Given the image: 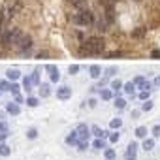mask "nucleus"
<instances>
[{"mask_svg":"<svg viewBox=\"0 0 160 160\" xmlns=\"http://www.w3.org/2000/svg\"><path fill=\"white\" fill-rule=\"evenodd\" d=\"M70 19H72L73 25H79V27H92L94 25V13L89 8L77 10L73 15H70Z\"/></svg>","mask_w":160,"mask_h":160,"instance_id":"obj_1","label":"nucleus"},{"mask_svg":"<svg viewBox=\"0 0 160 160\" xmlns=\"http://www.w3.org/2000/svg\"><path fill=\"white\" fill-rule=\"evenodd\" d=\"M104 156H106V160H115L117 158V151L113 147H106L104 149Z\"/></svg>","mask_w":160,"mask_h":160,"instance_id":"obj_18","label":"nucleus"},{"mask_svg":"<svg viewBox=\"0 0 160 160\" xmlns=\"http://www.w3.org/2000/svg\"><path fill=\"white\" fill-rule=\"evenodd\" d=\"M79 53H81L83 57H92V51L87 45V42H81V45H79Z\"/></svg>","mask_w":160,"mask_h":160,"instance_id":"obj_19","label":"nucleus"},{"mask_svg":"<svg viewBox=\"0 0 160 160\" xmlns=\"http://www.w3.org/2000/svg\"><path fill=\"white\" fill-rule=\"evenodd\" d=\"M19 10H21V2H15L13 6H10V8H8V17H10V19H12V17H15Z\"/></svg>","mask_w":160,"mask_h":160,"instance_id":"obj_20","label":"nucleus"},{"mask_svg":"<svg viewBox=\"0 0 160 160\" xmlns=\"http://www.w3.org/2000/svg\"><path fill=\"white\" fill-rule=\"evenodd\" d=\"M134 134H136V138H138V139H145V138H147V134H149V130H147V126H138Z\"/></svg>","mask_w":160,"mask_h":160,"instance_id":"obj_17","label":"nucleus"},{"mask_svg":"<svg viewBox=\"0 0 160 160\" xmlns=\"http://www.w3.org/2000/svg\"><path fill=\"white\" fill-rule=\"evenodd\" d=\"M151 136L156 139V138H160V124H154L152 128H151Z\"/></svg>","mask_w":160,"mask_h":160,"instance_id":"obj_37","label":"nucleus"},{"mask_svg":"<svg viewBox=\"0 0 160 160\" xmlns=\"http://www.w3.org/2000/svg\"><path fill=\"white\" fill-rule=\"evenodd\" d=\"M104 13H106V21L111 25V23L115 21V10H113V8H106V10H104Z\"/></svg>","mask_w":160,"mask_h":160,"instance_id":"obj_24","label":"nucleus"},{"mask_svg":"<svg viewBox=\"0 0 160 160\" xmlns=\"http://www.w3.org/2000/svg\"><path fill=\"white\" fill-rule=\"evenodd\" d=\"M13 102H17V104H25L27 100H25L21 94H13Z\"/></svg>","mask_w":160,"mask_h":160,"instance_id":"obj_48","label":"nucleus"},{"mask_svg":"<svg viewBox=\"0 0 160 160\" xmlns=\"http://www.w3.org/2000/svg\"><path fill=\"white\" fill-rule=\"evenodd\" d=\"M8 130H10V126H8V122H6V121H0V132H6V134H10Z\"/></svg>","mask_w":160,"mask_h":160,"instance_id":"obj_46","label":"nucleus"},{"mask_svg":"<svg viewBox=\"0 0 160 160\" xmlns=\"http://www.w3.org/2000/svg\"><path fill=\"white\" fill-rule=\"evenodd\" d=\"M19 77H21L19 70H8V79H10V81H17Z\"/></svg>","mask_w":160,"mask_h":160,"instance_id":"obj_29","label":"nucleus"},{"mask_svg":"<svg viewBox=\"0 0 160 160\" xmlns=\"http://www.w3.org/2000/svg\"><path fill=\"white\" fill-rule=\"evenodd\" d=\"M91 132H92V136H94V138H104V139H106V138H109V132L102 130L98 124H92V126H91Z\"/></svg>","mask_w":160,"mask_h":160,"instance_id":"obj_10","label":"nucleus"},{"mask_svg":"<svg viewBox=\"0 0 160 160\" xmlns=\"http://www.w3.org/2000/svg\"><path fill=\"white\" fill-rule=\"evenodd\" d=\"M77 134H79V141H91V126H87L85 122H81V124H77Z\"/></svg>","mask_w":160,"mask_h":160,"instance_id":"obj_4","label":"nucleus"},{"mask_svg":"<svg viewBox=\"0 0 160 160\" xmlns=\"http://www.w3.org/2000/svg\"><path fill=\"white\" fill-rule=\"evenodd\" d=\"M152 109V100H147L141 104V111H151Z\"/></svg>","mask_w":160,"mask_h":160,"instance_id":"obj_39","label":"nucleus"},{"mask_svg":"<svg viewBox=\"0 0 160 160\" xmlns=\"http://www.w3.org/2000/svg\"><path fill=\"white\" fill-rule=\"evenodd\" d=\"M19 40H21V30L19 28L6 30L2 36H0V43H2L6 49L8 47H13V45H19Z\"/></svg>","mask_w":160,"mask_h":160,"instance_id":"obj_2","label":"nucleus"},{"mask_svg":"<svg viewBox=\"0 0 160 160\" xmlns=\"http://www.w3.org/2000/svg\"><path fill=\"white\" fill-rule=\"evenodd\" d=\"M68 4L73 6V8H77V10H81V8L87 6V0H68Z\"/></svg>","mask_w":160,"mask_h":160,"instance_id":"obj_26","label":"nucleus"},{"mask_svg":"<svg viewBox=\"0 0 160 160\" xmlns=\"http://www.w3.org/2000/svg\"><path fill=\"white\" fill-rule=\"evenodd\" d=\"M47 55H49L47 51H40V53H38V58H47Z\"/></svg>","mask_w":160,"mask_h":160,"instance_id":"obj_53","label":"nucleus"},{"mask_svg":"<svg viewBox=\"0 0 160 160\" xmlns=\"http://www.w3.org/2000/svg\"><path fill=\"white\" fill-rule=\"evenodd\" d=\"M121 126H122V119L117 117V119H111V121H109V128H111V130H119Z\"/></svg>","mask_w":160,"mask_h":160,"instance_id":"obj_28","label":"nucleus"},{"mask_svg":"<svg viewBox=\"0 0 160 160\" xmlns=\"http://www.w3.org/2000/svg\"><path fill=\"white\" fill-rule=\"evenodd\" d=\"M89 75H91L92 79H100V75H102V68H100L98 64H92V66L89 68Z\"/></svg>","mask_w":160,"mask_h":160,"instance_id":"obj_12","label":"nucleus"},{"mask_svg":"<svg viewBox=\"0 0 160 160\" xmlns=\"http://www.w3.org/2000/svg\"><path fill=\"white\" fill-rule=\"evenodd\" d=\"M64 141H66L68 147H77V143H79V134H77V130H72V132L64 138Z\"/></svg>","mask_w":160,"mask_h":160,"instance_id":"obj_7","label":"nucleus"},{"mask_svg":"<svg viewBox=\"0 0 160 160\" xmlns=\"http://www.w3.org/2000/svg\"><path fill=\"white\" fill-rule=\"evenodd\" d=\"M19 51L21 53H25V51H28L30 47H32V38L30 36H21V40H19Z\"/></svg>","mask_w":160,"mask_h":160,"instance_id":"obj_8","label":"nucleus"},{"mask_svg":"<svg viewBox=\"0 0 160 160\" xmlns=\"http://www.w3.org/2000/svg\"><path fill=\"white\" fill-rule=\"evenodd\" d=\"M77 72H79V64H72V66L68 68V73H70V75H75Z\"/></svg>","mask_w":160,"mask_h":160,"instance_id":"obj_42","label":"nucleus"},{"mask_svg":"<svg viewBox=\"0 0 160 160\" xmlns=\"http://www.w3.org/2000/svg\"><path fill=\"white\" fill-rule=\"evenodd\" d=\"M152 87H160V75H156V77L152 79Z\"/></svg>","mask_w":160,"mask_h":160,"instance_id":"obj_51","label":"nucleus"},{"mask_svg":"<svg viewBox=\"0 0 160 160\" xmlns=\"http://www.w3.org/2000/svg\"><path fill=\"white\" fill-rule=\"evenodd\" d=\"M113 96H115V92H113L111 89H102V91H100V98H102V100H106V102H108V100H111Z\"/></svg>","mask_w":160,"mask_h":160,"instance_id":"obj_22","label":"nucleus"},{"mask_svg":"<svg viewBox=\"0 0 160 160\" xmlns=\"http://www.w3.org/2000/svg\"><path fill=\"white\" fill-rule=\"evenodd\" d=\"M57 98H58V100H68V98H72V87H68V85L58 87V89H57Z\"/></svg>","mask_w":160,"mask_h":160,"instance_id":"obj_6","label":"nucleus"},{"mask_svg":"<svg viewBox=\"0 0 160 160\" xmlns=\"http://www.w3.org/2000/svg\"><path fill=\"white\" fill-rule=\"evenodd\" d=\"M108 25H109L108 21H104V19H100V21L96 23V28H98L100 32H106V30H108Z\"/></svg>","mask_w":160,"mask_h":160,"instance_id":"obj_32","label":"nucleus"},{"mask_svg":"<svg viewBox=\"0 0 160 160\" xmlns=\"http://www.w3.org/2000/svg\"><path fill=\"white\" fill-rule=\"evenodd\" d=\"M8 136H10V134H6V132H0V143H4Z\"/></svg>","mask_w":160,"mask_h":160,"instance_id":"obj_52","label":"nucleus"},{"mask_svg":"<svg viewBox=\"0 0 160 160\" xmlns=\"http://www.w3.org/2000/svg\"><path fill=\"white\" fill-rule=\"evenodd\" d=\"M134 83H136V87H139V89H141L147 81H145V77H143V75H138V77H134Z\"/></svg>","mask_w":160,"mask_h":160,"instance_id":"obj_35","label":"nucleus"},{"mask_svg":"<svg viewBox=\"0 0 160 160\" xmlns=\"http://www.w3.org/2000/svg\"><path fill=\"white\" fill-rule=\"evenodd\" d=\"M49 77H51V83H58V79H60V73H58V70L55 68L53 72H49Z\"/></svg>","mask_w":160,"mask_h":160,"instance_id":"obj_30","label":"nucleus"},{"mask_svg":"<svg viewBox=\"0 0 160 160\" xmlns=\"http://www.w3.org/2000/svg\"><path fill=\"white\" fill-rule=\"evenodd\" d=\"M134 2H141V0H134Z\"/></svg>","mask_w":160,"mask_h":160,"instance_id":"obj_55","label":"nucleus"},{"mask_svg":"<svg viewBox=\"0 0 160 160\" xmlns=\"http://www.w3.org/2000/svg\"><path fill=\"white\" fill-rule=\"evenodd\" d=\"M151 58L158 60V58H160V49H152V51H151Z\"/></svg>","mask_w":160,"mask_h":160,"instance_id":"obj_49","label":"nucleus"},{"mask_svg":"<svg viewBox=\"0 0 160 160\" xmlns=\"http://www.w3.org/2000/svg\"><path fill=\"white\" fill-rule=\"evenodd\" d=\"M87 147H89V141H79L77 143V151H81V152L87 151Z\"/></svg>","mask_w":160,"mask_h":160,"instance_id":"obj_44","label":"nucleus"},{"mask_svg":"<svg viewBox=\"0 0 160 160\" xmlns=\"http://www.w3.org/2000/svg\"><path fill=\"white\" fill-rule=\"evenodd\" d=\"M38 104H40V100H38L36 96H28V98H27V106H28V108H36Z\"/></svg>","mask_w":160,"mask_h":160,"instance_id":"obj_33","label":"nucleus"},{"mask_svg":"<svg viewBox=\"0 0 160 160\" xmlns=\"http://www.w3.org/2000/svg\"><path fill=\"white\" fill-rule=\"evenodd\" d=\"M98 2H100V6H104V8H113V6H115L113 0H98Z\"/></svg>","mask_w":160,"mask_h":160,"instance_id":"obj_40","label":"nucleus"},{"mask_svg":"<svg viewBox=\"0 0 160 160\" xmlns=\"http://www.w3.org/2000/svg\"><path fill=\"white\" fill-rule=\"evenodd\" d=\"M51 94V87H49V83H42L40 85V96L42 98H47Z\"/></svg>","mask_w":160,"mask_h":160,"instance_id":"obj_21","label":"nucleus"},{"mask_svg":"<svg viewBox=\"0 0 160 160\" xmlns=\"http://www.w3.org/2000/svg\"><path fill=\"white\" fill-rule=\"evenodd\" d=\"M6 111H8L10 115L17 117V115L21 113V104H17V102H8V104H6Z\"/></svg>","mask_w":160,"mask_h":160,"instance_id":"obj_9","label":"nucleus"},{"mask_svg":"<svg viewBox=\"0 0 160 160\" xmlns=\"http://www.w3.org/2000/svg\"><path fill=\"white\" fill-rule=\"evenodd\" d=\"M32 81H34V85H38V87L42 85V83H40V70H34V72H32Z\"/></svg>","mask_w":160,"mask_h":160,"instance_id":"obj_38","label":"nucleus"},{"mask_svg":"<svg viewBox=\"0 0 160 160\" xmlns=\"http://www.w3.org/2000/svg\"><path fill=\"white\" fill-rule=\"evenodd\" d=\"M12 154V147L4 141V143H0V156H10Z\"/></svg>","mask_w":160,"mask_h":160,"instance_id":"obj_23","label":"nucleus"},{"mask_svg":"<svg viewBox=\"0 0 160 160\" xmlns=\"http://www.w3.org/2000/svg\"><path fill=\"white\" fill-rule=\"evenodd\" d=\"M145 34H147V27H139V28H136V30L132 32V38H138V40H141Z\"/></svg>","mask_w":160,"mask_h":160,"instance_id":"obj_25","label":"nucleus"},{"mask_svg":"<svg viewBox=\"0 0 160 160\" xmlns=\"http://www.w3.org/2000/svg\"><path fill=\"white\" fill-rule=\"evenodd\" d=\"M6 113H8V111H0V121H4V119H6Z\"/></svg>","mask_w":160,"mask_h":160,"instance_id":"obj_54","label":"nucleus"},{"mask_svg":"<svg viewBox=\"0 0 160 160\" xmlns=\"http://www.w3.org/2000/svg\"><path fill=\"white\" fill-rule=\"evenodd\" d=\"M19 91H21V87L15 83V81H12V87H10V92L12 94H19Z\"/></svg>","mask_w":160,"mask_h":160,"instance_id":"obj_41","label":"nucleus"},{"mask_svg":"<svg viewBox=\"0 0 160 160\" xmlns=\"http://www.w3.org/2000/svg\"><path fill=\"white\" fill-rule=\"evenodd\" d=\"M38 138V128H28L27 130V139H36Z\"/></svg>","mask_w":160,"mask_h":160,"instance_id":"obj_34","label":"nucleus"},{"mask_svg":"<svg viewBox=\"0 0 160 160\" xmlns=\"http://www.w3.org/2000/svg\"><path fill=\"white\" fill-rule=\"evenodd\" d=\"M85 42H87V45L91 47L92 55H102V53L106 51V40H104V36H91V38H87Z\"/></svg>","mask_w":160,"mask_h":160,"instance_id":"obj_3","label":"nucleus"},{"mask_svg":"<svg viewBox=\"0 0 160 160\" xmlns=\"http://www.w3.org/2000/svg\"><path fill=\"white\" fill-rule=\"evenodd\" d=\"M113 2H119V0H113Z\"/></svg>","mask_w":160,"mask_h":160,"instance_id":"obj_56","label":"nucleus"},{"mask_svg":"<svg viewBox=\"0 0 160 160\" xmlns=\"http://www.w3.org/2000/svg\"><path fill=\"white\" fill-rule=\"evenodd\" d=\"M108 139H109V143H117L121 139V134L119 132H109V138Z\"/></svg>","mask_w":160,"mask_h":160,"instance_id":"obj_36","label":"nucleus"},{"mask_svg":"<svg viewBox=\"0 0 160 160\" xmlns=\"http://www.w3.org/2000/svg\"><path fill=\"white\" fill-rule=\"evenodd\" d=\"M113 106H115L117 109H124V108H126V100H124V98H121V96H115Z\"/></svg>","mask_w":160,"mask_h":160,"instance_id":"obj_27","label":"nucleus"},{"mask_svg":"<svg viewBox=\"0 0 160 160\" xmlns=\"http://www.w3.org/2000/svg\"><path fill=\"white\" fill-rule=\"evenodd\" d=\"M138 143L136 141H130L126 145V152H124V160H138Z\"/></svg>","mask_w":160,"mask_h":160,"instance_id":"obj_5","label":"nucleus"},{"mask_svg":"<svg viewBox=\"0 0 160 160\" xmlns=\"http://www.w3.org/2000/svg\"><path fill=\"white\" fill-rule=\"evenodd\" d=\"M122 91H124L128 96H134V94H136V83H134V81H128V83H124Z\"/></svg>","mask_w":160,"mask_h":160,"instance_id":"obj_15","label":"nucleus"},{"mask_svg":"<svg viewBox=\"0 0 160 160\" xmlns=\"http://www.w3.org/2000/svg\"><path fill=\"white\" fill-rule=\"evenodd\" d=\"M108 57H109V58H119V57H122V51H111Z\"/></svg>","mask_w":160,"mask_h":160,"instance_id":"obj_47","label":"nucleus"},{"mask_svg":"<svg viewBox=\"0 0 160 160\" xmlns=\"http://www.w3.org/2000/svg\"><path fill=\"white\" fill-rule=\"evenodd\" d=\"M91 145H92L94 151H102V149H106V139L104 138H94V141Z\"/></svg>","mask_w":160,"mask_h":160,"instance_id":"obj_14","label":"nucleus"},{"mask_svg":"<svg viewBox=\"0 0 160 160\" xmlns=\"http://www.w3.org/2000/svg\"><path fill=\"white\" fill-rule=\"evenodd\" d=\"M12 87V81L8 79V81H0V92H8Z\"/></svg>","mask_w":160,"mask_h":160,"instance_id":"obj_31","label":"nucleus"},{"mask_svg":"<svg viewBox=\"0 0 160 160\" xmlns=\"http://www.w3.org/2000/svg\"><path fill=\"white\" fill-rule=\"evenodd\" d=\"M96 104H98L96 98H89V108H96Z\"/></svg>","mask_w":160,"mask_h":160,"instance_id":"obj_50","label":"nucleus"},{"mask_svg":"<svg viewBox=\"0 0 160 160\" xmlns=\"http://www.w3.org/2000/svg\"><path fill=\"white\" fill-rule=\"evenodd\" d=\"M115 73H117V68H115V66H109V68L106 70V77H113Z\"/></svg>","mask_w":160,"mask_h":160,"instance_id":"obj_43","label":"nucleus"},{"mask_svg":"<svg viewBox=\"0 0 160 160\" xmlns=\"http://www.w3.org/2000/svg\"><path fill=\"white\" fill-rule=\"evenodd\" d=\"M138 96H139V100H149V96H151V91H141Z\"/></svg>","mask_w":160,"mask_h":160,"instance_id":"obj_45","label":"nucleus"},{"mask_svg":"<svg viewBox=\"0 0 160 160\" xmlns=\"http://www.w3.org/2000/svg\"><path fill=\"white\" fill-rule=\"evenodd\" d=\"M32 85H34L32 75H25V77H23V89H25L27 92H30V91H32Z\"/></svg>","mask_w":160,"mask_h":160,"instance_id":"obj_16","label":"nucleus"},{"mask_svg":"<svg viewBox=\"0 0 160 160\" xmlns=\"http://www.w3.org/2000/svg\"><path fill=\"white\" fill-rule=\"evenodd\" d=\"M143 143H141V149L145 151V152H149V151H152L154 149V138L151 136V138H145V139H141Z\"/></svg>","mask_w":160,"mask_h":160,"instance_id":"obj_11","label":"nucleus"},{"mask_svg":"<svg viewBox=\"0 0 160 160\" xmlns=\"http://www.w3.org/2000/svg\"><path fill=\"white\" fill-rule=\"evenodd\" d=\"M109 87H111V91H113V92H115V96H117V94H119V92L122 91L124 83L121 81V79H113V81H111V85H109Z\"/></svg>","mask_w":160,"mask_h":160,"instance_id":"obj_13","label":"nucleus"}]
</instances>
